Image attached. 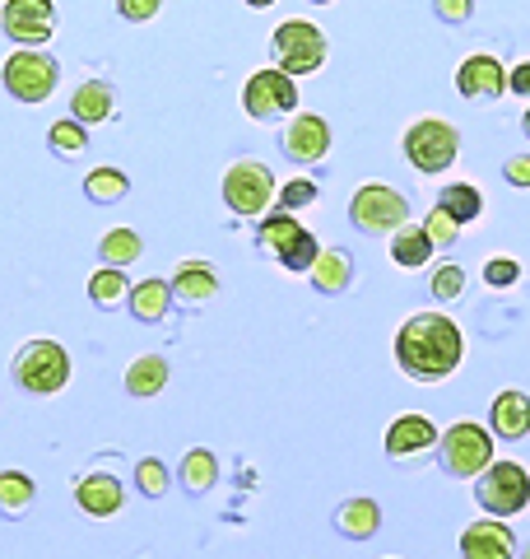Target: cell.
Here are the masks:
<instances>
[{"label": "cell", "mask_w": 530, "mask_h": 559, "mask_svg": "<svg viewBox=\"0 0 530 559\" xmlns=\"http://www.w3.org/2000/svg\"><path fill=\"white\" fill-rule=\"evenodd\" d=\"M466 341L447 312H414L396 331V364L405 378L414 382H442L461 369Z\"/></svg>", "instance_id": "cell-1"}, {"label": "cell", "mask_w": 530, "mask_h": 559, "mask_svg": "<svg viewBox=\"0 0 530 559\" xmlns=\"http://www.w3.org/2000/svg\"><path fill=\"white\" fill-rule=\"evenodd\" d=\"M437 462L456 480L484 476L493 466V433L480 429L474 419H456V425H447V433L437 439Z\"/></svg>", "instance_id": "cell-2"}, {"label": "cell", "mask_w": 530, "mask_h": 559, "mask_svg": "<svg viewBox=\"0 0 530 559\" xmlns=\"http://www.w3.org/2000/svg\"><path fill=\"white\" fill-rule=\"evenodd\" d=\"M10 373H14V382H20L24 392L51 396V392H61L70 382V355H65V345H57V341H28V345H20Z\"/></svg>", "instance_id": "cell-3"}, {"label": "cell", "mask_w": 530, "mask_h": 559, "mask_svg": "<svg viewBox=\"0 0 530 559\" xmlns=\"http://www.w3.org/2000/svg\"><path fill=\"white\" fill-rule=\"evenodd\" d=\"M256 242H261V252L275 257L285 271H312L316 257H322V242H316L293 215H285V210H275L270 219H261Z\"/></svg>", "instance_id": "cell-4"}, {"label": "cell", "mask_w": 530, "mask_h": 559, "mask_svg": "<svg viewBox=\"0 0 530 559\" xmlns=\"http://www.w3.org/2000/svg\"><path fill=\"white\" fill-rule=\"evenodd\" d=\"M474 499H480V509L498 522L526 513L530 509V471L521 462H493L480 476V485H474Z\"/></svg>", "instance_id": "cell-5"}, {"label": "cell", "mask_w": 530, "mask_h": 559, "mask_svg": "<svg viewBox=\"0 0 530 559\" xmlns=\"http://www.w3.org/2000/svg\"><path fill=\"white\" fill-rule=\"evenodd\" d=\"M270 51H275V70L285 75H312V70L326 66V33L308 24V20H285L275 28L270 38Z\"/></svg>", "instance_id": "cell-6"}, {"label": "cell", "mask_w": 530, "mask_h": 559, "mask_svg": "<svg viewBox=\"0 0 530 559\" xmlns=\"http://www.w3.org/2000/svg\"><path fill=\"white\" fill-rule=\"evenodd\" d=\"M0 80H5V94L20 98V103H43L57 94V80H61V66L57 57H47V51H33V47H20L14 57L5 61L0 70Z\"/></svg>", "instance_id": "cell-7"}, {"label": "cell", "mask_w": 530, "mask_h": 559, "mask_svg": "<svg viewBox=\"0 0 530 559\" xmlns=\"http://www.w3.org/2000/svg\"><path fill=\"white\" fill-rule=\"evenodd\" d=\"M349 219H353V229H363V234H400L405 219H410V201H405L396 187L368 182L353 191Z\"/></svg>", "instance_id": "cell-8"}, {"label": "cell", "mask_w": 530, "mask_h": 559, "mask_svg": "<svg viewBox=\"0 0 530 559\" xmlns=\"http://www.w3.org/2000/svg\"><path fill=\"white\" fill-rule=\"evenodd\" d=\"M224 201L233 215L242 219H256L265 215V205L275 201V178H270V168H265L261 159H238L233 168L224 173Z\"/></svg>", "instance_id": "cell-9"}, {"label": "cell", "mask_w": 530, "mask_h": 559, "mask_svg": "<svg viewBox=\"0 0 530 559\" xmlns=\"http://www.w3.org/2000/svg\"><path fill=\"white\" fill-rule=\"evenodd\" d=\"M456 127L451 121H442V117H423L414 121L410 131H405V154H410V164L419 173H442V168H451L456 159Z\"/></svg>", "instance_id": "cell-10"}, {"label": "cell", "mask_w": 530, "mask_h": 559, "mask_svg": "<svg viewBox=\"0 0 530 559\" xmlns=\"http://www.w3.org/2000/svg\"><path fill=\"white\" fill-rule=\"evenodd\" d=\"M242 108H246V117H256V121H275V117L293 112L298 108L293 75H285V70H256V75L246 80V90H242Z\"/></svg>", "instance_id": "cell-11"}, {"label": "cell", "mask_w": 530, "mask_h": 559, "mask_svg": "<svg viewBox=\"0 0 530 559\" xmlns=\"http://www.w3.org/2000/svg\"><path fill=\"white\" fill-rule=\"evenodd\" d=\"M0 28H5L10 43L38 51V43H47L51 33H57V5H51V0H5Z\"/></svg>", "instance_id": "cell-12"}, {"label": "cell", "mask_w": 530, "mask_h": 559, "mask_svg": "<svg viewBox=\"0 0 530 559\" xmlns=\"http://www.w3.org/2000/svg\"><path fill=\"white\" fill-rule=\"evenodd\" d=\"M456 90H461L466 98H474V103H489V98H498L507 90V70H503L498 57L474 51V57H466L461 70H456Z\"/></svg>", "instance_id": "cell-13"}, {"label": "cell", "mask_w": 530, "mask_h": 559, "mask_svg": "<svg viewBox=\"0 0 530 559\" xmlns=\"http://www.w3.org/2000/svg\"><path fill=\"white\" fill-rule=\"evenodd\" d=\"M461 559H517V536L498 518L470 522L461 532Z\"/></svg>", "instance_id": "cell-14"}, {"label": "cell", "mask_w": 530, "mask_h": 559, "mask_svg": "<svg viewBox=\"0 0 530 559\" xmlns=\"http://www.w3.org/2000/svg\"><path fill=\"white\" fill-rule=\"evenodd\" d=\"M285 154L293 164H322L326 159V150H330V127H326V117H316V112H303V117H293V127L285 131Z\"/></svg>", "instance_id": "cell-15"}, {"label": "cell", "mask_w": 530, "mask_h": 559, "mask_svg": "<svg viewBox=\"0 0 530 559\" xmlns=\"http://www.w3.org/2000/svg\"><path fill=\"white\" fill-rule=\"evenodd\" d=\"M437 443V425L429 415H400L386 429V457H419Z\"/></svg>", "instance_id": "cell-16"}, {"label": "cell", "mask_w": 530, "mask_h": 559, "mask_svg": "<svg viewBox=\"0 0 530 559\" xmlns=\"http://www.w3.org/2000/svg\"><path fill=\"white\" fill-rule=\"evenodd\" d=\"M489 429L498 433V439H507V443L526 439V433H530V396L517 392V388L498 392V396H493V406H489Z\"/></svg>", "instance_id": "cell-17"}, {"label": "cell", "mask_w": 530, "mask_h": 559, "mask_svg": "<svg viewBox=\"0 0 530 559\" xmlns=\"http://www.w3.org/2000/svg\"><path fill=\"white\" fill-rule=\"evenodd\" d=\"M75 503L88 518H112V513H121V503H127V485L117 476H108V471H94V476L80 480Z\"/></svg>", "instance_id": "cell-18"}, {"label": "cell", "mask_w": 530, "mask_h": 559, "mask_svg": "<svg viewBox=\"0 0 530 559\" xmlns=\"http://www.w3.org/2000/svg\"><path fill=\"white\" fill-rule=\"evenodd\" d=\"M335 527H340V536H349V540H373L382 527L377 499H345L340 509H335Z\"/></svg>", "instance_id": "cell-19"}, {"label": "cell", "mask_w": 530, "mask_h": 559, "mask_svg": "<svg viewBox=\"0 0 530 559\" xmlns=\"http://www.w3.org/2000/svg\"><path fill=\"white\" fill-rule=\"evenodd\" d=\"M70 117H75L80 127H98V121H108L112 117V84H103V80L80 84V90L70 94Z\"/></svg>", "instance_id": "cell-20"}, {"label": "cell", "mask_w": 530, "mask_h": 559, "mask_svg": "<svg viewBox=\"0 0 530 559\" xmlns=\"http://www.w3.org/2000/svg\"><path fill=\"white\" fill-rule=\"evenodd\" d=\"M131 318L135 322H164L168 318V308H172V285L168 280H140V285L131 289Z\"/></svg>", "instance_id": "cell-21"}, {"label": "cell", "mask_w": 530, "mask_h": 559, "mask_svg": "<svg viewBox=\"0 0 530 559\" xmlns=\"http://www.w3.org/2000/svg\"><path fill=\"white\" fill-rule=\"evenodd\" d=\"M172 294H177V299H186V304L215 299V294H219V275H215V266H205V261H186V266H177V275H172Z\"/></svg>", "instance_id": "cell-22"}, {"label": "cell", "mask_w": 530, "mask_h": 559, "mask_svg": "<svg viewBox=\"0 0 530 559\" xmlns=\"http://www.w3.org/2000/svg\"><path fill=\"white\" fill-rule=\"evenodd\" d=\"M308 275H312L316 294H340L349 280H353V261H349L345 248H326L322 257H316V266H312Z\"/></svg>", "instance_id": "cell-23"}, {"label": "cell", "mask_w": 530, "mask_h": 559, "mask_svg": "<svg viewBox=\"0 0 530 559\" xmlns=\"http://www.w3.org/2000/svg\"><path fill=\"white\" fill-rule=\"evenodd\" d=\"M168 359L164 355H140L131 369H127V392L131 396H158L168 388Z\"/></svg>", "instance_id": "cell-24"}, {"label": "cell", "mask_w": 530, "mask_h": 559, "mask_svg": "<svg viewBox=\"0 0 530 559\" xmlns=\"http://www.w3.org/2000/svg\"><path fill=\"white\" fill-rule=\"evenodd\" d=\"M38 499V485L24 471H0V518H24Z\"/></svg>", "instance_id": "cell-25"}, {"label": "cell", "mask_w": 530, "mask_h": 559, "mask_svg": "<svg viewBox=\"0 0 530 559\" xmlns=\"http://www.w3.org/2000/svg\"><path fill=\"white\" fill-rule=\"evenodd\" d=\"M219 480V457L209 448H191L186 457H182V485H186V495H209Z\"/></svg>", "instance_id": "cell-26"}, {"label": "cell", "mask_w": 530, "mask_h": 559, "mask_svg": "<svg viewBox=\"0 0 530 559\" xmlns=\"http://www.w3.org/2000/svg\"><path fill=\"white\" fill-rule=\"evenodd\" d=\"M88 299H94L98 308H121V304H131V280L121 275L117 266H98L94 275H88Z\"/></svg>", "instance_id": "cell-27"}, {"label": "cell", "mask_w": 530, "mask_h": 559, "mask_svg": "<svg viewBox=\"0 0 530 559\" xmlns=\"http://www.w3.org/2000/svg\"><path fill=\"white\" fill-rule=\"evenodd\" d=\"M429 257H433V242L429 234H423V224L419 229H400L396 242H392V261L405 271H419V266H429Z\"/></svg>", "instance_id": "cell-28"}, {"label": "cell", "mask_w": 530, "mask_h": 559, "mask_svg": "<svg viewBox=\"0 0 530 559\" xmlns=\"http://www.w3.org/2000/svg\"><path fill=\"white\" fill-rule=\"evenodd\" d=\"M437 205L447 210V215H451L456 224H470V219H480L484 197H480V187H470V182H451V187L437 197Z\"/></svg>", "instance_id": "cell-29"}, {"label": "cell", "mask_w": 530, "mask_h": 559, "mask_svg": "<svg viewBox=\"0 0 530 559\" xmlns=\"http://www.w3.org/2000/svg\"><path fill=\"white\" fill-rule=\"evenodd\" d=\"M131 191V178L121 168H94L84 178V197L88 201H98V205H112V201H121Z\"/></svg>", "instance_id": "cell-30"}, {"label": "cell", "mask_w": 530, "mask_h": 559, "mask_svg": "<svg viewBox=\"0 0 530 559\" xmlns=\"http://www.w3.org/2000/svg\"><path fill=\"white\" fill-rule=\"evenodd\" d=\"M47 145H51V154H61V159H75V154L88 150V131L80 127L75 117L51 121V127H47Z\"/></svg>", "instance_id": "cell-31"}, {"label": "cell", "mask_w": 530, "mask_h": 559, "mask_svg": "<svg viewBox=\"0 0 530 559\" xmlns=\"http://www.w3.org/2000/svg\"><path fill=\"white\" fill-rule=\"evenodd\" d=\"M98 252H103V261H108V266H127V261H135L140 252H145V242H140V234L135 229H112L108 238L98 242Z\"/></svg>", "instance_id": "cell-32"}, {"label": "cell", "mask_w": 530, "mask_h": 559, "mask_svg": "<svg viewBox=\"0 0 530 559\" xmlns=\"http://www.w3.org/2000/svg\"><path fill=\"white\" fill-rule=\"evenodd\" d=\"M135 489L145 499H164L168 495V466L158 462V457H145V462L135 466Z\"/></svg>", "instance_id": "cell-33"}, {"label": "cell", "mask_w": 530, "mask_h": 559, "mask_svg": "<svg viewBox=\"0 0 530 559\" xmlns=\"http://www.w3.org/2000/svg\"><path fill=\"white\" fill-rule=\"evenodd\" d=\"M423 234H429V242H433V248H451V242H456V234H461V224H456V219H451V215H447V210H442V205H433V215L423 219Z\"/></svg>", "instance_id": "cell-34"}, {"label": "cell", "mask_w": 530, "mask_h": 559, "mask_svg": "<svg viewBox=\"0 0 530 559\" xmlns=\"http://www.w3.org/2000/svg\"><path fill=\"white\" fill-rule=\"evenodd\" d=\"M312 201H316V182H308V178H293L279 187V210H285V215H293V210H303Z\"/></svg>", "instance_id": "cell-35"}, {"label": "cell", "mask_w": 530, "mask_h": 559, "mask_svg": "<svg viewBox=\"0 0 530 559\" xmlns=\"http://www.w3.org/2000/svg\"><path fill=\"white\" fill-rule=\"evenodd\" d=\"M461 289H466V271L461 266H437L433 271V294L437 299H461Z\"/></svg>", "instance_id": "cell-36"}, {"label": "cell", "mask_w": 530, "mask_h": 559, "mask_svg": "<svg viewBox=\"0 0 530 559\" xmlns=\"http://www.w3.org/2000/svg\"><path fill=\"white\" fill-rule=\"evenodd\" d=\"M517 275H521V266L511 257H493L489 266H484V280H489L493 289H511V285H517Z\"/></svg>", "instance_id": "cell-37"}, {"label": "cell", "mask_w": 530, "mask_h": 559, "mask_svg": "<svg viewBox=\"0 0 530 559\" xmlns=\"http://www.w3.org/2000/svg\"><path fill=\"white\" fill-rule=\"evenodd\" d=\"M158 5H164V0H117L121 20H131V24H145V20H154Z\"/></svg>", "instance_id": "cell-38"}, {"label": "cell", "mask_w": 530, "mask_h": 559, "mask_svg": "<svg viewBox=\"0 0 530 559\" xmlns=\"http://www.w3.org/2000/svg\"><path fill=\"white\" fill-rule=\"evenodd\" d=\"M433 10H437V20H447V24H466L474 14V0H433Z\"/></svg>", "instance_id": "cell-39"}, {"label": "cell", "mask_w": 530, "mask_h": 559, "mask_svg": "<svg viewBox=\"0 0 530 559\" xmlns=\"http://www.w3.org/2000/svg\"><path fill=\"white\" fill-rule=\"evenodd\" d=\"M503 173H507L511 187H530V154H511Z\"/></svg>", "instance_id": "cell-40"}, {"label": "cell", "mask_w": 530, "mask_h": 559, "mask_svg": "<svg viewBox=\"0 0 530 559\" xmlns=\"http://www.w3.org/2000/svg\"><path fill=\"white\" fill-rule=\"evenodd\" d=\"M507 90H511V94H530V61H521L517 70H511V75H507Z\"/></svg>", "instance_id": "cell-41"}, {"label": "cell", "mask_w": 530, "mask_h": 559, "mask_svg": "<svg viewBox=\"0 0 530 559\" xmlns=\"http://www.w3.org/2000/svg\"><path fill=\"white\" fill-rule=\"evenodd\" d=\"M246 5H252V10H265V5H275V0H246Z\"/></svg>", "instance_id": "cell-42"}, {"label": "cell", "mask_w": 530, "mask_h": 559, "mask_svg": "<svg viewBox=\"0 0 530 559\" xmlns=\"http://www.w3.org/2000/svg\"><path fill=\"white\" fill-rule=\"evenodd\" d=\"M521 131H526V135H530V108H526V117H521Z\"/></svg>", "instance_id": "cell-43"}, {"label": "cell", "mask_w": 530, "mask_h": 559, "mask_svg": "<svg viewBox=\"0 0 530 559\" xmlns=\"http://www.w3.org/2000/svg\"><path fill=\"white\" fill-rule=\"evenodd\" d=\"M521 559H530V540H526V550H521Z\"/></svg>", "instance_id": "cell-44"}, {"label": "cell", "mask_w": 530, "mask_h": 559, "mask_svg": "<svg viewBox=\"0 0 530 559\" xmlns=\"http://www.w3.org/2000/svg\"><path fill=\"white\" fill-rule=\"evenodd\" d=\"M312 5H330V0H312Z\"/></svg>", "instance_id": "cell-45"}]
</instances>
